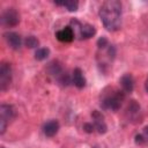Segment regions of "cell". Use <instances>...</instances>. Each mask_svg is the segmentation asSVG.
<instances>
[{
  "instance_id": "cell-1",
  "label": "cell",
  "mask_w": 148,
  "mask_h": 148,
  "mask_svg": "<svg viewBox=\"0 0 148 148\" xmlns=\"http://www.w3.org/2000/svg\"><path fill=\"white\" fill-rule=\"evenodd\" d=\"M123 6L118 0H106L99 8V18L108 31H117L121 27Z\"/></svg>"
},
{
  "instance_id": "cell-13",
  "label": "cell",
  "mask_w": 148,
  "mask_h": 148,
  "mask_svg": "<svg viewBox=\"0 0 148 148\" xmlns=\"http://www.w3.org/2000/svg\"><path fill=\"white\" fill-rule=\"evenodd\" d=\"M59 127H60V125H59L58 120L51 119V120H49V121H46V123L44 124V126H43V133H44L46 136H49V138L54 136V135L58 133Z\"/></svg>"
},
{
  "instance_id": "cell-22",
  "label": "cell",
  "mask_w": 148,
  "mask_h": 148,
  "mask_svg": "<svg viewBox=\"0 0 148 148\" xmlns=\"http://www.w3.org/2000/svg\"><path fill=\"white\" fill-rule=\"evenodd\" d=\"M1 148H5V147H1Z\"/></svg>"
},
{
  "instance_id": "cell-21",
  "label": "cell",
  "mask_w": 148,
  "mask_h": 148,
  "mask_svg": "<svg viewBox=\"0 0 148 148\" xmlns=\"http://www.w3.org/2000/svg\"><path fill=\"white\" fill-rule=\"evenodd\" d=\"M145 89H146V91H147V94H148V77H147L146 83H145Z\"/></svg>"
},
{
  "instance_id": "cell-5",
  "label": "cell",
  "mask_w": 148,
  "mask_h": 148,
  "mask_svg": "<svg viewBox=\"0 0 148 148\" xmlns=\"http://www.w3.org/2000/svg\"><path fill=\"white\" fill-rule=\"evenodd\" d=\"M16 112L13 105L9 104H1L0 106V134H5L7 126L9 123L15 118Z\"/></svg>"
},
{
  "instance_id": "cell-18",
  "label": "cell",
  "mask_w": 148,
  "mask_h": 148,
  "mask_svg": "<svg viewBox=\"0 0 148 148\" xmlns=\"http://www.w3.org/2000/svg\"><path fill=\"white\" fill-rule=\"evenodd\" d=\"M24 44L29 49H36L38 45H39V40L35 37V36H28L25 39H24Z\"/></svg>"
},
{
  "instance_id": "cell-20",
  "label": "cell",
  "mask_w": 148,
  "mask_h": 148,
  "mask_svg": "<svg viewBox=\"0 0 148 148\" xmlns=\"http://www.w3.org/2000/svg\"><path fill=\"white\" fill-rule=\"evenodd\" d=\"M83 130H84L87 133H92V132L95 131V127H94L92 123H86V124L83 125Z\"/></svg>"
},
{
  "instance_id": "cell-23",
  "label": "cell",
  "mask_w": 148,
  "mask_h": 148,
  "mask_svg": "<svg viewBox=\"0 0 148 148\" xmlns=\"http://www.w3.org/2000/svg\"><path fill=\"white\" fill-rule=\"evenodd\" d=\"M92 148H96V147H92Z\"/></svg>"
},
{
  "instance_id": "cell-15",
  "label": "cell",
  "mask_w": 148,
  "mask_h": 148,
  "mask_svg": "<svg viewBox=\"0 0 148 148\" xmlns=\"http://www.w3.org/2000/svg\"><path fill=\"white\" fill-rule=\"evenodd\" d=\"M134 142L138 146H147L148 145V126L143 127L141 133H138L135 135Z\"/></svg>"
},
{
  "instance_id": "cell-8",
  "label": "cell",
  "mask_w": 148,
  "mask_h": 148,
  "mask_svg": "<svg viewBox=\"0 0 148 148\" xmlns=\"http://www.w3.org/2000/svg\"><path fill=\"white\" fill-rule=\"evenodd\" d=\"M91 119H92V125L95 127V131L99 134H105L108 132V126L104 120V116L102 114L101 111L94 110L91 112Z\"/></svg>"
},
{
  "instance_id": "cell-10",
  "label": "cell",
  "mask_w": 148,
  "mask_h": 148,
  "mask_svg": "<svg viewBox=\"0 0 148 148\" xmlns=\"http://www.w3.org/2000/svg\"><path fill=\"white\" fill-rule=\"evenodd\" d=\"M7 44L9 47H12L13 50H18L22 45V38L21 36L17 34V32H14V31H8L3 35Z\"/></svg>"
},
{
  "instance_id": "cell-17",
  "label": "cell",
  "mask_w": 148,
  "mask_h": 148,
  "mask_svg": "<svg viewBox=\"0 0 148 148\" xmlns=\"http://www.w3.org/2000/svg\"><path fill=\"white\" fill-rule=\"evenodd\" d=\"M50 56V50L47 47H38L35 52V59L38 61L45 60Z\"/></svg>"
},
{
  "instance_id": "cell-3",
  "label": "cell",
  "mask_w": 148,
  "mask_h": 148,
  "mask_svg": "<svg viewBox=\"0 0 148 148\" xmlns=\"http://www.w3.org/2000/svg\"><path fill=\"white\" fill-rule=\"evenodd\" d=\"M46 72L61 87H67L69 83H72V77L67 74V72L58 60L51 61L46 67Z\"/></svg>"
},
{
  "instance_id": "cell-9",
  "label": "cell",
  "mask_w": 148,
  "mask_h": 148,
  "mask_svg": "<svg viewBox=\"0 0 148 148\" xmlns=\"http://www.w3.org/2000/svg\"><path fill=\"white\" fill-rule=\"evenodd\" d=\"M140 105L136 103V101H131L127 105V109H126V118L128 119V121L131 123H138V121H141V117H140Z\"/></svg>"
},
{
  "instance_id": "cell-12",
  "label": "cell",
  "mask_w": 148,
  "mask_h": 148,
  "mask_svg": "<svg viewBox=\"0 0 148 148\" xmlns=\"http://www.w3.org/2000/svg\"><path fill=\"white\" fill-rule=\"evenodd\" d=\"M119 83H120L121 90L125 94H131L133 91V89H134V79H133L132 74H130V73H125L120 77Z\"/></svg>"
},
{
  "instance_id": "cell-19",
  "label": "cell",
  "mask_w": 148,
  "mask_h": 148,
  "mask_svg": "<svg viewBox=\"0 0 148 148\" xmlns=\"http://www.w3.org/2000/svg\"><path fill=\"white\" fill-rule=\"evenodd\" d=\"M109 44H110V43H109V40L106 39V37H101V38L97 40V46H98V49H104V47H106Z\"/></svg>"
},
{
  "instance_id": "cell-11",
  "label": "cell",
  "mask_w": 148,
  "mask_h": 148,
  "mask_svg": "<svg viewBox=\"0 0 148 148\" xmlns=\"http://www.w3.org/2000/svg\"><path fill=\"white\" fill-rule=\"evenodd\" d=\"M56 37L58 40H60L62 43H71L75 38V34H74L73 29L69 25H67V27L58 30L56 32Z\"/></svg>"
},
{
  "instance_id": "cell-6",
  "label": "cell",
  "mask_w": 148,
  "mask_h": 148,
  "mask_svg": "<svg viewBox=\"0 0 148 148\" xmlns=\"http://www.w3.org/2000/svg\"><path fill=\"white\" fill-rule=\"evenodd\" d=\"M20 23V14L15 8H6L1 14V24L8 28L16 27Z\"/></svg>"
},
{
  "instance_id": "cell-7",
  "label": "cell",
  "mask_w": 148,
  "mask_h": 148,
  "mask_svg": "<svg viewBox=\"0 0 148 148\" xmlns=\"http://www.w3.org/2000/svg\"><path fill=\"white\" fill-rule=\"evenodd\" d=\"M12 67L8 62H1L0 65V90L5 91L9 88L12 83Z\"/></svg>"
},
{
  "instance_id": "cell-14",
  "label": "cell",
  "mask_w": 148,
  "mask_h": 148,
  "mask_svg": "<svg viewBox=\"0 0 148 148\" xmlns=\"http://www.w3.org/2000/svg\"><path fill=\"white\" fill-rule=\"evenodd\" d=\"M72 83L79 88L82 89L86 86V77L83 75V72L81 71V68H74L73 73H72Z\"/></svg>"
},
{
  "instance_id": "cell-2",
  "label": "cell",
  "mask_w": 148,
  "mask_h": 148,
  "mask_svg": "<svg viewBox=\"0 0 148 148\" xmlns=\"http://www.w3.org/2000/svg\"><path fill=\"white\" fill-rule=\"evenodd\" d=\"M125 99V92L119 89L110 88L109 90L105 89L99 99V105L103 110L110 111H118L121 108V104Z\"/></svg>"
},
{
  "instance_id": "cell-16",
  "label": "cell",
  "mask_w": 148,
  "mask_h": 148,
  "mask_svg": "<svg viewBox=\"0 0 148 148\" xmlns=\"http://www.w3.org/2000/svg\"><path fill=\"white\" fill-rule=\"evenodd\" d=\"M57 6H62L65 7L68 12H76L77 8H79V2L77 1H74V0H67V1H64V2H54Z\"/></svg>"
},
{
  "instance_id": "cell-4",
  "label": "cell",
  "mask_w": 148,
  "mask_h": 148,
  "mask_svg": "<svg viewBox=\"0 0 148 148\" xmlns=\"http://www.w3.org/2000/svg\"><path fill=\"white\" fill-rule=\"evenodd\" d=\"M69 27L73 29L75 36H77L80 39H89L96 34V29L94 25L89 23H82L76 18H72Z\"/></svg>"
}]
</instances>
